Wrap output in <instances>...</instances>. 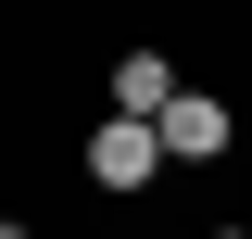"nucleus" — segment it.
<instances>
[{
	"instance_id": "1",
	"label": "nucleus",
	"mask_w": 252,
	"mask_h": 239,
	"mask_svg": "<svg viewBox=\"0 0 252 239\" xmlns=\"http://www.w3.org/2000/svg\"><path fill=\"white\" fill-rule=\"evenodd\" d=\"M164 164H177V151H164V126H139V114H114V126L89 139V177H101V189H152Z\"/></svg>"
},
{
	"instance_id": "2",
	"label": "nucleus",
	"mask_w": 252,
	"mask_h": 239,
	"mask_svg": "<svg viewBox=\"0 0 252 239\" xmlns=\"http://www.w3.org/2000/svg\"><path fill=\"white\" fill-rule=\"evenodd\" d=\"M177 101H189V89H177V63H164V51H126V63H114V114H139V126H164Z\"/></svg>"
},
{
	"instance_id": "3",
	"label": "nucleus",
	"mask_w": 252,
	"mask_h": 239,
	"mask_svg": "<svg viewBox=\"0 0 252 239\" xmlns=\"http://www.w3.org/2000/svg\"><path fill=\"white\" fill-rule=\"evenodd\" d=\"M164 151H177V164H202V151H227V101H202V89H189L177 114H164Z\"/></svg>"
},
{
	"instance_id": "4",
	"label": "nucleus",
	"mask_w": 252,
	"mask_h": 239,
	"mask_svg": "<svg viewBox=\"0 0 252 239\" xmlns=\"http://www.w3.org/2000/svg\"><path fill=\"white\" fill-rule=\"evenodd\" d=\"M215 239H252V227H215Z\"/></svg>"
}]
</instances>
